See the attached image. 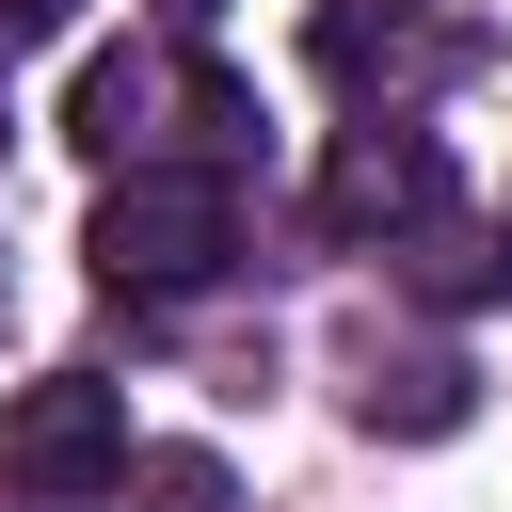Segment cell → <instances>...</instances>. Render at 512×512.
<instances>
[{"mask_svg": "<svg viewBox=\"0 0 512 512\" xmlns=\"http://www.w3.org/2000/svg\"><path fill=\"white\" fill-rule=\"evenodd\" d=\"M160 16H176V32H208V16H224V0H160Z\"/></svg>", "mask_w": 512, "mask_h": 512, "instance_id": "30bf717a", "label": "cell"}, {"mask_svg": "<svg viewBox=\"0 0 512 512\" xmlns=\"http://www.w3.org/2000/svg\"><path fill=\"white\" fill-rule=\"evenodd\" d=\"M448 208H464V176H448V144L416 112L336 128V160H320V224L336 240H448Z\"/></svg>", "mask_w": 512, "mask_h": 512, "instance_id": "7a4b0ae2", "label": "cell"}, {"mask_svg": "<svg viewBox=\"0 0 512 512\" xmlns=\"http://www.w3.org/2000/svg\"><path fill=\"white\" fill-rule=\"evenodd\" d=\"M144 512H224V464H192V448H160V464H144Z\"/></svg>", "mask_w": 512, "mask_h": 512, "instance_id": "ba28073f", "label": "cell"}, {"mask_svg": "<svg viewBox=\"0 0 512 512\" xmlns=\"http://www.w3.org/2000/svg\"><path fill=\"white\" fill-rule=\"evenodd\" d=\"M128 480V400L96 384V368H48V384H16L0 400V496H112Z\"/></svg>", "mask_w": 512, "mask_h": 512, "instance_id": "3957f363", "label": "cell"}, {"mask_svg": "<svg viewBox=\"0 0 512 512\" xmlns=\"http://www.w3.org/2000/svg\"><path fill=\"white\" fill-rule=\"evenodd\" d=\"M80 256H96V288H208V272L240 256V208H224L208 160H128V176L96 192Z\"/></svg>", "mask_w": 512, "mask_h": 512, "instance_id": "6da1fadb", "label": "cell"}, {"mask_svg": "<svg viewBox=\"0 0 512 512\" xmlns=\"http://www.w3.org/2000/svg\"><path fill=\"white\" fill-rule=\"evenodd\" d=\"M0 128H16V112H0Z\"/></svg>", "mask_w": 512, "mask_h": 512, "instance_id": "8fae6325", "label": "cell"}, {"mask_svg": "<svg viewBox=\"0 0 512 512\" xmlns=\"http://www.w3.org/2000/svg\"><path fill=\"white\" fill-rule=\"evenodd\" d=\"M304 48H320V80H336V96L400 112V96H416V80H448L480 32H448L432 0H320V16H304Z\"/></svg>", "mask_w": 512, "mask_h": 512, "instance_id": "277c9868", "label": "cell"}, {"mask_svg": "<svg viewBox=\"0 0 512 512\" xmlns=\"http://www.w3.org/2000/svg\"><path fill=\"white\" fill-rule=\"evenodd\" d=\"M64 16H80V0H0V64H16V48H48Z\"/></svg>", "mask_w": 512, "mask_h": 512, "instance_id": "9c48e42d", "label": "cell"}, {"mask_svg": "<svg viewBox=\"0 0 512 512\" xmlns=\"http://www.w3.org/2000/svg\"><path fill=\"white\" fill-rule=\"evenodd\" d=\"M352 416H368V432H400V448H432V432H464V416H480V384H464L448 352H400V368H368V384H352Z\"/></svg>", "mask_w": 512, "mask_h": 512, "instance_id": "8992f818", "label": "cell"}, {"mask_svg": "<svg viewBox=\"0 0 512 512\" xmlns=\"http://www.w3.org/2000/svg\"><path fill=\"white\" fill-rule=\"evenodd\" d=\"M192 144H208V176H224V160H256V96H240V80H208V64H192Z\"/></svg>", "mask_w": 512, "mask_h": 512, "instance_id": "52a82bcc", "label": "cell"}, {"mask_svg": "<svg viewBox=\"0 0 512 512\" xmlns=\"http://www.w3.org/2000/svg\"><path fill=\"white\" fill-rule=\"evenodd\" d=\"M160 112H192V64H160V48H96L80 80H64V144L80 160H160Z\"/></svg>", "mask_w": 512, "mask_h": 512, "instance_id": "5b68a950", "label": "cell"}]
</instances>
